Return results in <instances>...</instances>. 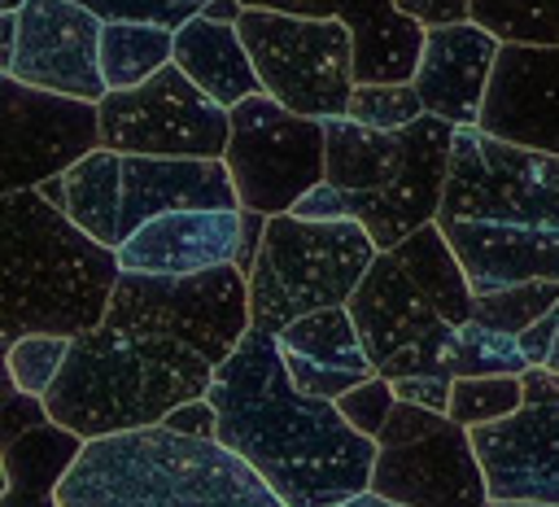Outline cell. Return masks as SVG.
Returning <instances> with one entry per match:
<instances>
[{"label":"cell","instance_id":"14","mask_svg":"<svg viewBox=\"0 0 559 507\" xmlns=\"http://www.w3.org/2000/svg\"><path fill=\"white\" fill-rule=\"evenodd\" d=\"M100 31L105 22L74 0H26L17 9V48L4 74L100 105L109 92L100 74Z\"/></svg>","mask_w":559,"mask_h":507},{"label":"cell","instance_id":"13","mask_svg":"<svg viewBox=\"0 0 559 507\" xmlns=\"http://www.w3.org/2000/svg\"><path fill=\"white\" fill-rule=\"evenodd\" d=\"M472 446L489 481V503L559 507V376L528 367L524 406L472 428Z\"/></svg>","mask_w":559,"mask_h":507},{"label":"cell","instance_id":"39","mask_svg":"<svg viewBox=\"0 0 559 507\" xmlns=\"http://www.w3.org/2000/svg\"><path fill=\"white\" fill-rule=\"evenodd\" d=\"M0 411H4V415H0V446H4V441H17L22 433H31V428H39V424H48L44 398L22 393L17 385H4V406H0Z\"/></svg>","mask_w":559,"mask_h":507},{"label":"cell","instance_id":"3","mask_svg":"<svg viewBox=\"0 0 559 507\" xmlns=\"http://www.w3.org/2000/svg\"><path fill=\"white\" fill-rule=\"evenodd\" d=\"M328 179L293 214L358 219L380 249H397L424 223H437L454 127L424 114L406 131H371L354 118H328Z\"/></svg>","mask_w":559,"mask_h":507},{"label":"cell","instance_id":"45","mask_svg":"<svg viewBox=\"0 0 559 507\" xmlns=\"http://www.w3.org/2000/svg\"><path fill=\"white\" fill-rule=\"evenodd\" d=\"M240 13H245V4L240 0H205V9H201V17H210V22H240Z\"/></svg>","mask_w":559,"mask_h":507},{"label":"cell","instance_id":"20","mask_svg":"<svg viewBox=\"0 0 559 507\" xmlns=\"http://www.w3.org/2000/svg\"><path fill=\"white\" fill-rule=\"evenodd\" d=\"M345 306L362 332V345H367L376 372L389 358H397L402 350H411L424 337L445 328L441 310L428 302V293L415 284V275L402 267V258L393 249L376 254V262L367 267L362 284L354 288V297Z\"/></svg>","mask_w":559,"mask_h":507},{"label":"cell","instance_id":"48","mask_svg":"<svg viewBox=\"0 0 559 507\" xmlns=\"http://www.w3.org/2000/svg\"><path fill=\"white\" fill-rule=\"evenodd\" d=\"M546 367L559 376V337H555V345H550V358H546Z\"/></svg>","mask_w":559,"mask_h":507},{"label":"cell","instance_id":"41","mask_svg":"<svg viewBox=\"0 0 559 507\" xmlns=\"http://www.w3.org/2000/svg\"><path fill=\"white\" fill-rule=\"evenodd\" d=\"M406 17L432 26H454V22H472V0H393Z\"/></svg>","mask_w":559,"mask_h":507},{"label":"cell","instance_id":"44","mask_svg":"<svg viewBox=\"0 0 559 507\" xmlns=\"http://www.w3.org/2000/svg\"><path fill=\"white\" fill-rule=\"evenodd\" d=\"M13 48H17V13H0V74L13 61Z\"/></svg>","mask_w":559,"mask_h":507},{"label":"cell","instance_id":"33","mask_svg":"<svg viewBox=\"0 0 559 507\" xmlns=\"http://www.w3.org/2000/svg\"><path fill=\"white\" fill-rule=\"evenodd\" d=\"M66 358H70V337H57V332H26V337H17V341L4 345V376H9V385H17L22 393L44 398V393L57 385Z\"/></svg>","mask_w":559,"mask_h":507},{"label":"cell","instance_id":"34","mask_svg":"<svg viewBox=\"0 0 559 507\" xmlns=\"http://www.w3.org/2000/svg\"><path fill=\"white\" fill-rule=\"evenodd\" d=\"M428 109L415 92V83H358L349 96L345 118L371 127V131H406Z\"/></svg>","mask_w":559,"mask_h":507},{"label":"cell","instance_id":"2","mask_svg":"<svg viewBox=\"0 0 559 507\" xmlns=\"http://www.w3.org/2000/svg\"><path fill=\"white\" fill-rule=\"evenodd\" d=\"M122 262L39 188L0 192V345L26 332L83 337L105 323Z\"/></svg>","mask_w":559,"mask_h":507},{"label":"cell","instance_id":"8","mask_svg":"<svg viewBox=\"0 0 559 507\" xmlns=\"http://www.w3.org/2000/svg\"><path fill=\"white\" fill-rule=\"evenodd\" d=\"M105 319L175 337V341H183L188 350L205 354L218 367L236 354V345L253 328L249 275H240L236 262L214 267V271H197V275L122 271Z\"/></svg>","mask_w":559,"mask_h":507},{"label":"cell","instance_id":"24","mask_svg":"<svg viewBox=\"0 0 559 507\" xmlns=\"http://www.w3.org/2000/svg\"><path fill=\"white\" fill-rule=\"evenodd\" d=\"M83 446L87 441L79 433L52 420L22 433L17 441H4L0 446V476H4L0 507H61L57 490L66 472L74 468V459L83 455Z\"/></svg>","mask_w":559,"mask_h":507},{"label":"cell","instance_id":"4","mask_svg":"<svg viewBox=\"0 0 559 507\" xmlns=\"http://www.w3.org/2000/svg\"><path fill=\"white\" fill-rule=\"evenodd\" d=\"M214 372L205 354L175 337L105 319L70 341V358L44 406L52 424L96 441L162 424L179 402L210 393Z\"/></svg>","mask_w":559,"mask_h":507},{"label":"cell","instance_id":"27","mask_svg":"<svg viewBox=\"0 0 559 507\" xmlns=\"http://www.w3.org/2000/svg\"><path fill=\"white\" fill-rule=\"evenodd\" d=\"M175 61V31L153 22H105L100 31V74L109 92L140 87Z\"/></svg>","mask_w":559,"mask_h":507},{"label":"cell","instance_id":"15","mask_svg":"<svg viewBox=\"0 0 559 507\" xmlns=\"http://www.w3.org/2000/svg\"><path fill=\"white\" fill-rule=\"evenodd\" d=\"M371 490L402 507H485L489 481L472 446V428L445 420L411 446H380Z\"/></svg>","mask_w":559,"mask_h":507},{"label":"cell","instance_id":"28","mask_svg":"<svg viewBox=\"0 0 559 507\" xmlns=\"http://www.w3.org/2000/svg\"><path fill=\"white\" fill-rule=\"evenodd\" d=\"M280 345H284V354H301L310 363H328V367L376 376V363H371V354L362 345V332H358L349 306H328V310L293 319L280 332Z\"/></svg>","mask_w":559,"mask_h":507},{"label":"cell","instance_id":"7","mask_svg":"<svg viewBox=\"0 0 559 507\" xmlns=\"http://www.w3.org/2000/svg\"><path fill=\"white\" fill-rule=\"evenodd\" d=\"M262 92L306 118H345L354 79V39L341 17H293L245 9L236 22Z\"/></svg>","mask_w":559,"mask_h":507},{"label":"cell","instance_id":"26","mask_svg":"<svg viewBox=\"0 0 559 507\" xmlns=\"http://www.w3.org/2000/svg\"><path fill=\"white\" fill-rule=\"evenodd\" d=\"M393 254L402 258V267L415 275V284L428 293V302L441 310L445 323H467V319H472L476 293H472V280H467L459 254L450 249L441 223H424V227H419L415 236H406Z\"/></svg>","mask_w":559,"mask_h":507},{"label":"cell","instance_id":"43","mask_svg":"<svg viewBox=\"0 0 559 507\" xmlns=\"http://www.w3.org/2000/svg\"><path fill=\"white\" fill-rule=\"evenodd\" d=\"M245 9H271V13H293V17H336L341 0H240Z\"/></svg>","mask_w":559,"mask_h":507},{"label":"cell","instance_id":"47","mask_svg":"<svg viewBox=\"0 0 559 507\" xmlns=\"http://www.w3.org/2000/svg\"><path fill=\"white\" fill-rule=\"evenodd\" d=\"M336 507H402V503L380 498L376 490H362V494H354V498H345V503H336Z\"/></svg>","mask_w":559,"mask_h":507},{"label":"cell","instance_id":"10","mask_svg":"<svg viewBox=\"0 0 559 507\" xmlns=\"http://www.w3.org/2000/svg\"><path fill=\"white\" fill-rule=\"evenodd\" d=\"M437 219H498L559 227V157L459 127Z\"/></svg>","mask_w":559,"mask_h":507},{"label":"cell","instance_id":"49","mask_svg":"<svg viewBox=\"0 0 559 507\" xmlns=\"http://www.w3.org/2000/svg\"><path fill=\"white\" fill-rule=\"evenodd\" d=\"M26 0H0V13H17Z\"/></svg>","mask_w":559,"mask_h":507},{"label":"cell","instance_id":"1","mask_svg":"<svg viewBox=\"0 0 559 507\" xmlns=\"http://www.w3.org/2000/svg\"><path fill=\"white\" fill-rule=\"evenodd\" d=\"M218 406V441L236 450L284 507H336L371 490L380 441L358 433L336 402L301 393L288 376L275 332L249 328L210 393Z\"/></svg>","mask_w":559,"mask_h":507},{"label":"cell","instance_id":"36","mask_svg":"<svg viewBox=\"0 0 559 507\" xmlns=\"http://www.w3.org/2000/svg\"><path fill=\"white\" fill-rule=\"evenodd\" d=\"M393 402H397L393 380H384V376L376 372V376H371V380H362L358 389L341 393V398H336V411H341L358 433L380 437V433H384V420H389V411H393Z\"/></svg>","mask_w":559,"mask_h":507},{"label":"cell","instance_id":"12","mask_svg":"<svg viewBox=\"0 0 559 507\" xmlns=\"http://www.w3.org/2000/svg\"><path fill=\"white\" fill-rule=\"evenodd\" d=\"M105 149L100 105L0 74V192L39 188Z\"/></svg>","mask_w":559,"mask_h":507},{"label":"cell","instance_id":"38","mask_svg":"<svg viewBox=\"0 0 559 507\" xmlns=\"http://www.w3.org/2000/svg\"><path fill=\"white\" fill-rule=\"evenodd\" d=\"M445 420H450L445 411H432V406H419V402H402V398H397L393 411H389V420H384V433H380L376 441H380V446H411V441L437 433Z\"/></svg>","mask_w":559,"mask_h":507},{"label":"cell","instance_id":"9","mask_svg":"<svg viewBox=\"0 0 559 507\" xmlns=\"http://www.w3.org/2000/svg\"><path fill=\"white\" fill-rule=\"evenodd\" d=\"M240 210L266 219L293 214L297 201L328 179V131L319 118L284 109L258 92L231 109V140L223 153Z\"/></svg>","mask_w":559,"mask_h":507},{"label":"cell","instance_id":"21","mask_svg":"<svg viewBox=\"0 0 559 507\" xmlns=\"http://www.w3.org/2000/svg\"><path fill=\"white\" fill-rule=\"evenodd\" d=\"M170 210H240L227 162L122 153V232L131 236Z\"/></svg>","mask_w":559,"mask_h":507},{"label":"cell","instance_id":"17","mask_svg":"<svg viewBox=\"0 0 559 507\" xmlns=\"http://www.w3.org/2000/svg\"><path fill=\"white\" fill-rule=\"evenodd\" d=\"M498 52H502V39L476 22L432 26L424 39V57L415 66V79H411L424 109L432 118L450 122L454 131L476 127L485 96H489Z\"/></svg>","mask_w":559,"mask_h":507},{"label":"cell","instance_id":"37","mask_svg":"<svg viewBox=\"0 0 559 507\" xmlns=\"http://www.w3.org/2000/svg\"><path fill=\"white\" fill-rule=\"evenodd\" d=\"M284 363H288V376H293V385H297L301 393H314V398H328V402H336L341 393H349V389H358L362 380H371V376H362V372L310 363V358H301V354H284Z\"/></svg>","mask_w":559,"mask_h":507},{"label":"cell","instance_id":"16","mask_svg":"<svg viewBox=\"0 0 559 507\" xmlns=\"http://www.w3.org/2000/svg\"><path fill=\"white\" fill-rule=\"evenodd\" d=\"M476 127L559 157V44H502Z\"/></svg>","mask_w":559,"mask_h":507},{"label":"cell","instance_id":"31","mask_svg":"<svg viewBox=\"0 0 559 507\" xmlns=\"http://www.w3.org/2000/svg\"><path fill=\"white\" fill-rule=\"evenodd\" d=\"M555 302H559V280H528V284H515V288L476 293L472 319L485 323V328H493V332L520 337V332L533 328Z\"/></svg>","mask_w":559,"mask_h":507},{"label":"cell","instance_id":"30","mask_svg":"<svg viewBox=\"0 0 559 507\" xmlns=\"http://www.w3.org/2000/svg\"><path fill=\"white\" fill-rule=\"evenodd\" d=\"M524 406V376H454L445 415L463 428L498 424Z\"/></svg>","mask_w":559,"mask_h":507},{"label":"cell","instance_id":"5","mask_svg":"<svg viewBox=\"0 0 559 507\" xmlns=\"http://www.w3.org/2000/svg\"><path fill=\"white\" fill-rule=\"evenodd\" d=\"M57 498L61 507H284L236 450L166 424L87 441Z\"/></svg>","mask_w":559,"mask_h":507},{"label":"cell","instance_id":"29","mask_svg":"<svg viewBox=\"0 0 559 507\" xmlns=\"http://www.w3.org/2000/svg\"><path fill=\"white\" fill-rule=\"evenodd\" d=\"M472 22L502 44H559V0H472Z\"/></svg>","mask_w":559,"mask_h":507},{"label":"cell","instance_id":"19","mask_svg":"<svg viewBox=\"0 0 559 507\" xmlns=\"http://www.w3.org/2000/svg\"><path fill=\"white\" fill-rule=\"evenodd\" d=\"M459 254L472 293H498L528 280H559V227L498 219H437Z\"/></svg>","mask_w":559,"mask_h":507},{"label":"cell","instance_id":"32","mask_svg":"<svg viewBox=\"0 0 559 507\" xmlns=\"http://www.w3.org/2000/svg\"><path fill=\"white\" fill-rule=\"evenodd\" d=\"M533 363L520 350V337L493 332L476 319L459 323V345H454V376H524Z\"/></svg>","mask_w":559,"mask_h":507},{"label":"cell","instance_id":"42","mask_svg":"<svg viewBox=\"0 0 559 507\" xmlns=\"http://www.w3.org/2000/svg\"><path fill=\"white\" fill-rule=\"evenodd\" d=\"M450 389H454L450 376H402V380H393V393L402 402H419V406H432V411L450 406Z\"/></svg>","mask_w":559,"mask_h":507},{"label":"cell","instance_id":"18","mask_svg":"<svg viewBox=\"0 0 559 507\" xmlns=\"http://www.w3.org/2000/svg\"><path fill=\"white\" fill-rule=\"evenodd\" d=\"M245 210H170L135 227L118 245L122 271L140 275H197L236 262Z\"/></svg>","mask_w":559,"mask_h":507},{"label":"cell","instance_id":"11","mask_svg":"<svg viewBox=\"0 0 559 507\" xmlns=\"http://www.w3.org/2000/svg\"><path fill=\"white\" fill-rule=\"evenodd\" d=\"M100 140L114 153L140 157H223L231 109L205 96L175 61L127 92H105Z\"/></svg>","mask_w":559,"mask_h":507},{"label":"cell","instance_id":"46","mask_svg":"<svg viewBox=\"0 0 559 507\" xmlns=\"http://www.w3.org/2000/svg\"><path fill=\"white\" fill-rule=\"evenodd\" d=\"M39 197H44L48 205L66 210V175H57V179H44V184H39Z\"/></svg>","mask_w":559,"mask_h":507},{"label":"cell","instance_id":"35","mask_svg":"<svg viewBox=\"0 0 559 507\" xmlns=\"http://www.w3.org/2000/svg\"><path fill=\"white\" fill-rule=\"evenodd\" d=\"M83 9H92L100 22H153V26H188L205 0H74Z\"/></svg>","mask_w":559,"mask_h":507},{"label":"cell","instance_id":"23","mask_svg":"<svg viewBox=\"0 0 559 507\" xmlns=\"http://www.w3.org/2000/svg\"><path fill=\"white\" fill-rule=\"evenodd\" d=\"M175 66L218 105L236 109L240 101L262 92V79L253 70V57L231 22H210L192 17L188 26L175 31Z\"/></svg>","mask_w":559,"mask_h":507},{"label":"cell","instance_id":"6","mask_svg":"<svg viewBox=\"0 0 559 507\" xmlns=\"http://www.w3.org/2000/svg\"><path fill=\"white\" fill-rule=\"evenodd\" d=\"M376 254L380 245L358 219H266V236L249 275L253 328L280 337L301 315L345 306Z\"/></svg>","mask_w":559,"mask_h":507},{"label":"cell","instance_id":"40","mask_svg":"<svg viewBox=\"0 0 559 507\" xmlns=\"http://www.w3.org/2000/svg\"><path fill=\"white\" fill-rule=\"evenodd\" d=\"M162 424H166V428H175V433H183V437L218 441V406H214L205 393H201V398H192V402H179Z\"/></svg>","mask_w":559,"mask_h":507},{"label":"cell","instance_id":"25","mask_svg":"<svg viewBox=\"0 0 559 507\" xmlns=\"http://www.w3.org/2000/svg\"><path fill=\"white\" fill-rule=\"evenodd\" d=\"M66 214L100 245L118 249L122 232V153L96 149L66 170Z\"/></svg>","mask_w":559,"mask_h":507},{"label":"cell","instance_id":"50","mask_svg":"<svg viewBox=\"0 0 559 507\" xmlns=\"http://www.w3.org/2000/svg\"><path fill=\"white\" fill-rule=\"evenodd\" d=\"M485 507H533V503H485Z\"/></svg>","mask_w":559,"mask_h":507},{"label":"cell","instance_id":"22","mask_svg":"<svg viewBox=\"0 0 559 507\" xmlns=\"http://www.w3.org/2000/svg\"><path fill=\"white\" fill-rule=\"evenodd\" d=\"M336 17L354 39V79L358 83H411L424 57L428 26L406 17L393 0H341Z\"/></svg>","mask_w":559,"mask_h":507}]
</instances>
